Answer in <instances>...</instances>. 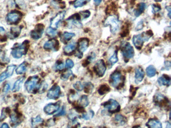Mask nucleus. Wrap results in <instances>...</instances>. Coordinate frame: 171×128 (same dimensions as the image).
Instances as JSON below:
<instances>
[{"label": "nucleus", "instance_id": "1", "mask_svg": "<svg viewBox=\"0 0 171 128\" xmlns=\"http://www.w3.org/2000/svg\"><path fill=\"white\" fill-rule=\"evenodd\" d=\"M152 35L153 34L151 31L135 35L132 38V43L137 49H141L145 42L149 40Z\"/></svg>", "mask_w": 171, "mask_h": 128}, {"label": "nucleus", "instance_id": "2", "mask_svg": "<svg viewBox=\"0 0 171 128\" xmlns=\"http://www.w3.org/2000/svg\"><path fill=\"white\" fill-rule=\"evenodd\" d=\"M105 26H110V32L113 34H115L119 31L120 26V21L117 16L110 15L106 18L104 22Z\"/></svg>", "mask_w": 171, "mask_h": 128}, {"label": "nucleus", "instance_id": "3", "mask_svg": "<svg viewBox=\"0 0 171 128\" xmlns=\"http://www.w3.org/2000/svg\"><path fill=\"white\" fill-rule=\"evenodd\" d=\"M125 78L120 72L115 71L110 75V83L115 88L120 89L123 86Z\"/></svg>", "mask_w": 171, "mask_h": 128}, {"label": "nucleus", "instance_id": "4", "mask_svg": "<svg viewBox=\"0 0 171 128\" xmlns=\"http://www.w3.org/2000/svg\"><path fill=\"white\" fill-rule=\"evenodd\" d=\"M29 42L26 41L21 44H16L14 46L12 50L11 54L12 56L16 59H19L26 54L27 52V44Z\"/></svg>", "mask_w": 171, "mask_h": 128}, {"label": "nucleus", "instance_id": "5", "mask_svg": "<svg viewBox=\"0 0 171 128\" xmlns=\"http://www.w3.org/2000/svg\"><path fill=\"white\" fill-rule=\"evenodd\" d=\"M103 106L110 113H115L120 111V107L119 103L116 100L113 99H110L104 103Z\"/></svg>", "mask_w": 171, "mask_h": 128}, {"label": "nucleus", "instance_id": "6", "mask_svg": "<svg viewBox=\"0 0 171 128\" xmlns=\"http://www.w3.org/2000/svg\"><path fill=\"white\" fill-rule=\"evenodd\" d=\"M39 78L38 76H33L29 78L25 84V87L27 92L29 93L33 92L37 86Z\"/></svg>", "mask_w": 171, "mask_h": 128}, {"label": "nucleus", "instance_id": "7", "mask_svg": "<svg viewBox=\"0 0 171 128\" xmlns=\"http://www.w3.org/2000/svg\"><path fill=\"white\" fill-rule=\"evenodd\" d=\"M94 71L98 77H101L104 76L107 70V67L103 60H99L96 62L94 66Z\"/></svg>", "mask_w": 171, "mask_h": 128}, {"label": "nucleus", "instance_id": "8", "mask_svg": "<svg viewBox=\"0 0 171 128\" xmlns=\"http://www.w3.org/2000/svg\"><path fill=\"white\" fill-rule=\"evenodd\" d=\"M122 52L123 57L126 60H129L130 59L133 58L135 56L134 48L129 43H127L124 45Z\"/></svg>", "mask_w": 171, "mask_h": 128}, {"label": "nucleus", "instance_id": "9", "mask_svg": "<svg viewBox=\"0 0 171 128\" xmlns=\"http://www.w3.org/2000/svg\"><path fill=\"white\" fill-rule=\"evenodd\" d=\"M66 12L65 11H62L60 12L57 14L51 20L50 22V27L52 28L57 29L58 27L59 24L60 23L62 20L64 18L65 16Z\"/></svg>", "mask_w": 171, "mask_h": 128}, {"label": "nucleus", "instance_id": "10", "mask_svg": "<svg viewBox=\"0 0 171 128\" xmlns=\"http://www.w3.org/2000/svg\"><path fill=\"white\" fill-rule=\"evenodd\" d=\"M22 16V14L18 11L11 12L8 14L7 20L10 24H16L20 21Z\"/></svg>", "mask_w": 171, "mask_h": 128}, {"label": "nucleus", "instance_id": "11", "mask_svg": "<svg viewBox=\"0 0 171 128\" xmlns=\"http://www.w3.org/2000/svg\"><path fill=\"white\" fill-rule=\"evenodd\" d=\"M60 108V102L50 103L47 105L44 109V111L48 115H52L59 110Z\"/></svg>", "mask_w": 171, "mask_h": 128}, {"label": "nucleus", "instance_id": "12", "mask_svg": "<svg viewBox=\"0 0 171 128\" xmlns=\"http://www.w3.org/2000/svg\"><path fill=\"white\" fill-rule=\"evenodd\" d=\"M61 93L60 87L55 85L50 89L47 93V97L50 99H57L58 98Z\"/></svg>", "mask_w": 171, "mask_h": 128}, {"label": "nucleus", "instance_id": "13", "mask_svg": "<svg viewBox=\"0 0 171 128\" xmlns=\"http://www.w3.org/2000/svg\"><path fill=\"white\" fill-rule=\"evenodd\" d=\"M44 26L42 24H39L36 26V28L31 32L30 35L32 38L34 40H38L42 37L43 34Z\"/></svg>", "mask_w": 171, "mask_h": 128}, {"label": "nucleus", "instance_id": "14", "mask_svg": "<svg viewBox=\"0 0 171 128\" xmlns=\"http://www.w3.org/2000/svg\"><path fill=\"white\" fill-rule=\"evenodd\" d=\"M16 68V66L10 65L7 67L6 71L4 72L0 75V83L3 82L8 78L12 76L13 74L14 71Z\"/></svg>", "mask_w": 171, "mask_h": 128}, {"label": "nucleus", "instance_id": "15", "mask_svg": "<svg viewBox=\"0 0 171 128\" xmlns=\"http://www.w3.org/2000/svg\"><path fill=\"white\" fill-rule=\"evenodd\" d=\"M59 43L56 40H51L47 41L44 45V48L46 50H52L54 51H57L58 50Z\"/></svg>", "mask_w": 171, "mask_h": 128}, {"label": "nucleus", "instance_id": "16", "mask_svg": "<svg viewBox=\"0 0 171 128\" xmlns=\"http://www.w3.org/2000/svg\"><path fill=\"white\" fill-rule=\"evenodd\" d=\"M89 40L86 38H83L79 41L78 43V54H83L89 47Z\"/></svg>", "mask_w": 171, "mask_h": 128}, {"label": "nucleus", "instance_id": "17", "mask_svg": "<svg viewBox=\"0 0 171 128\" xmlns=\"http://www.w3.org/2000/svg\"><path fill=\"white\" fill-rule=\"evenodd\" d=\"M154 101L156 104L159 105L160 106H164L168 104V100L164 95L161 94H158L155 96Z\"/></svg>", "mask_w": 171, "mask_h": 128}, {"label": "nucleus", "instance_id": "18", "mask_svg": "<svg viewBox=\"0 0 171 128\" xmlns=\"http://www.w3.org/2000/svg\"><path fill=\"white\" fill-rule=\"evenodd\" d=\"M145 72L143 69L141 67H138L135 69V83H140L144 78Z\"/></svg>", "mask_w": 171, "mask_h": 128}, {"label": "nucleus", "instance_id": "19", "mask_svg": "<svg viewBox=\"0 0 171 128\" xmlns=\"http://www.w3.org/2000/svg\"><path fill=\"white\" fill-rule=\"evenodd\" d=\"M148 128H162L161 122L156 119H151L146 124Z\"/></svg>", "mask_w": 171, "mask_h": 128}, {"label": "nucleus", "instance_id": "20", "mask_svg": "<svg viewBox=\"0 0 171 128\" xmlns=\"http://www.w3.org/2000/svg\"><path fill=\"white\" fill-rule=\"evenodd\" d=\"M159 84L161 86H170L171 84V78L166 75H163L158 80Z\"/></svg>", "mask_w": 171, "mask_h": 128}, {"label": "nucleus", "instance_id": "21", "mask_svg": "<svg viewBox=\"0 0 171 128\" xmlns=\"http://www.w3.org/2000/svg\"><path fill=\"white\" fill-rule=\"evenodd\" d=\"M43 120L39 116L35 118H32L31 121L32 128H40L43 123Z\"/></svg>", "mask_w": 171, "mask_h": 128}, {"label": "nucleus", "instance_id": "22", "mask_svg": "<svg viewBox=\"0 0 171 128\" xmlns=\"http://www.w3.org/2000/svg\"><path fill=\"white\" fill-rule=\"evenodd\" d=\"M76 46V44L74 42H71L67 45H66L63 50L64 54L66 55H70L71 54H72V53L75 51Z\"/></svg>", "mask_w": 171, "mask_h": 128}, {"label": "nucleus", "instance_id": "23", "mask_svg": "<svg viewBox=\"0 0 171 128\" xmlns=\"http://www.w3.org/2000/svg\"><path fill=\"white\" fill-rule=\"evenodd\" d=\"M89 101L88 97L86 96H82L78 101L79 107L82 108H84L89 106Z\"/></svg>", "mask_w": 171, "mask_h": 128}, {"label": "nucleus", "instance_id": "24", "mask_svg": "<svg viewBox=\"0 0 171 128\" xmlns=\"http://www.w3.org/2000/svg\"><path fill=\"white\" fill-rule=\"evenodd\" d=\"M114 121L116 124H118V125L122 126L126 123V119L123 115L118 114L114 117Z\"/></svg>", "mask_w": 171, "mask_h": 128}, {"label": "nucleus", "instance_id": "25", "mask_svg": "<svg viewBox=\"0 0 171 128\" xmlns=\"http://www.w3.org/2000/svg\"><path fill=\"white\" fill-rule=\"evenodd\" d=\"M146 5L145 3H141L138 4V8L135 10V15L136 17H138L143 13L146 9Z\"/></svg>", "mask_w": 171, "mask_h": 128}, {"label": "nucleus", "instance_id": "26", "mask_svg": "<svg viewBox=\"0 0 171 128\" xmlns=\"http://www.w3.org/2000/svg\"><path fill=\"white\" fill-rule=\"evenodd\" d=\"M75 36L74 33H69V32H64L62 35L61 40L62 42L66 43L70 40L72 38Z\"/></svg>", "mask_w": 171, "mask_h": 128}, {"label": "nucleus", "instance_id": "27", "mask_svg": "<svg viewBox=\"0 0 171 128\" xmlns=\"http://www.w3.org/2000/svg\"><path fill=\"white\" fill-rule=\"evenodd\" d=\"M24 80H25V77H22L20 78L19 79H18L16 81L14 85L13 88L12 89L13 92H16L19 91L20 89V85L23 82Z\"/></svg>", "mask_w": 171, "mask_h": 128}, {"label": "nucleus", "instance_id": "28", "mask_svg": "<svg viewBox=\"0 0 171 128\" xmlns=\"http://www.w3.org/2000/svg\"><path fill=\"white\" fill-rule=\"evenodd\" d=\"M146 73L149 77H153L156 74V69L154 66H149L146 69Z\"/></svg>", "mask_w": 171, "mask_h": 128}, {"label": "nucleus", "instance_id": "29", "mask_svg": "<svg viewBox=\"0 0 171 128\" xmlns=\"http://www.w3.org/2000/svg\"><path fill=\"white\" fill-rule=\"evenodd\" d=\"M27 64L25 62L20 64L16 70V74L18 75H22L25 73V72L27 70Z\"/></svg>", "mask_w": 171, "mask_h": 128}, {"label": "nucleus", "instance_id": "30", "mask_svg": "<svg viewBox=\"0 0 171 128\" xmlns=\"http://www.w3.org/2000/svg\"><path fill=\"white\" fill-rule=\"evenodd\" d=\"M21 29H22V28H21V27H12L11 29V35L14 38L18 37L21 33Z\"/></svg>", "mask_w": 171, "mask_h": 128}, {"label": "nucleus", "instance_id": "31", "mask_svg": "<svg viewBox=\"0 0 171 128\" xmlns=\"http://www.w3.org/2000/svg\"><path fill=\"white\" fill-rule=\"evenodd\" d=\"M110 88L107 85L104 84L99 87V89L98 90V92L101 95H103L110 92Z\"/></svg>", "mask_w": 171, "mask_h": 128}, {"label": "nucleus", "instance_id": "32", "mask_svg": "<svg viewBox=\"0 0 171 128\" xmlns=\"http://www.w3.org/2000/svg\"><path fill=\"white\" fill-rule=\"evenodd\" d=\"M89 1L90 0H75L74 3V7L75 8L81 7L87 4Z\"/></svg>", "mask_w": 171, "mask_h": 128}, {"label": "nucleus", "instance_id": "33", "mask_svg": "<svg viewBox=\"0 0 171 128\" xmlns=\"http://www.w3.org/2000/svg\"><path fill=\"white\" fill-rule=\"evenodd\" d=\"M94 86L91 83H87L83 86L84 92L87 94H91L93 91Z\"/></svg>", "mask_w": 171, "mask_h": 128}, {"label": "nucleus", "instance_id": "34", "mask_svg": "<svg viewBox=\"0 0 171 128\" xmlns=\"http://www.w3.org/2000/svg\"><path fill=\"white\" fill-rule=\"evenodd\" d=\"M118 61H119V59H118V57H117V51H116V52H114V54H113V55L110 57V58L108 60V62H109V64L110 65L113 66L114 64L117 63Z\"/></svg>", "mask_w": 171, "mask_h": 128}, {"label": "nucleus", "instance_id": "35", "mask_svg": "<svg viewBox=\"0 0 171 128\" xmlns=\"http://www.w3.org/2000/svg\"><path fill=\"white\" fill-rule=\"evenodd\" d=\"M46 33L48 36L50 37H54L57 35V30L55 29L52 28L51 27L48 28L46 31Z\"/></svg>", "mask_w": 171, "mask_h": 128}, {"label": "nucleus", "instance_id": "36", "mask_svg": "<svg viewBox=\"0 0 171 128\" xmlns=\"http://www.w3.org/2000/svg\"><path fill=\"white\" fill-rule=\"evenodd\" d=\"M94 115H95L94 112L92 110H90L87 113L83 114L82 117L83 119L88 120L90 119L91 118H92L94 116Z\"/></svg>", "mask_w": 171, "mask_h": 128}, {"label": "nucleus", "instance_id": "37", "mask_svg": "<svg viewBox=\"0 0 171 128\" xmlns=\"http://www.w3.org/2000/svg\"><path fill=\"white\" fill-rule=\"evenodd\" d=\"M72 72L70 70L67 71V72H65L64 73H63V74L62 75L61 78L63 80H66L69 78L70 76L72 75Z\"/></svg>", "mask_w": 171, "mask_h": 128}, {"label": "nucleus", "instance_id": "38", "mask_svg": "<svg viewBox=\"0 0 171 128\" xmlns=\"http://www.w3.org/2000/svg\"><path fill=\"white\" fill-rule=\"evenodd\" d=\"M16 4L20 9H25L26 8L25 3L24 0H16Z\"/></svg>", "mask_w": 171, "mask_h": 128}, {"label": "nucleus", "instance_id": "39", "mask_svg": "<svg viewBox=\"0 0 171 128\" xmlns=\"http://www.w3.org/2000/svg\"><path fill=\"white\" fill-rule=\"evenodd\" d=\"M73 87L77 91H81L83 89V85L81 82L78 81L73 85Z\"/></svg>", "mask_w": 171, "mask_h": 128}, {"label": "nucleus", "instance_id": "40", "mask_svg": "<svg viewBox=\"0 0 171 128\" xmlns=\"http://www.w3.org/2000/svg\"><path fill=\"white\" fill-rule=\"evenodd\" d=\"M47 86H48L45 82H42L40 85H39V88H38V89L39 90V92L40 93H43L44 91H46V90L47 88Z\"/></svg>", "mask_w": 171, "mask_h": 128}, {"label": "nucleus", "instance_id": "41", "mask_svg": "<svg viewBox=\"0 0 171 128\" xmlns=\"http://www.w3.org/2000/svg\"><path fill=\"white\" fill-rule=\"evenodd\" d=\"M74 65L73 62L70 59H67L66 61V64H65V67L66 68L71 69L73 68Z\"/></svg>", "mask_w": 171, "mask_h": 128}, {"label": "nucleus", "instance_id": "42", "mask_svg": "<svg viewBox=\"0 0 171 128\" xmlns=\"http://www.w3.org/2000/svg\"><path fill=\"white\" fill-rule=\"evenodd\" d=\"M72 123L70 125L68 126V128H79L80 127L79 123L77 122L76 120H72Z\"/></svg>", "mask_w": 171, "mask_h": 128}, {"label": "nucleus", "instance_id": "43", "mask_svg": "<svg viewBox=\"0 0 171 128\" xmlns=\"http://www.w3.org/2000/svg\"><path fill=\"white\" fill-rule=\"evenodd\" d=\"M152 11L154 13H158V12L160 11L161 10V8L160 6L157 5H152Z\"/></svg>", "mask_w": 171, "mask_h": 128}, {"label": "nucleus", "instance_id": "44", "mask_svg": "<svg viewBox=\"0 0 171 128\" xmlns=\"http://www.w3.org/2000/svg\"><path fill=\"white\" fill-rule=\"evenodd\" d=\"M80 14L81 15V16H82L83 19H85L89 18L90 15V13L89 11H86L84 12H81Z\"/></svg>", "mask_w": 171, "mask_h": 128}, {"label": "nucleus", "instance_id": "45", "mask_svg": "<svg viewBox=\"0 0 171 128\" xmlns=\"http://www.w3.org/2000/svg\"><path fill=\"white\" fill-rule=\"evenodd\" d=\"M77 97H78V94H77V93H75L74 92L73 93H71L70 94L68 99H69V101H70L71 102H74V101H75Z\"/></svg>", "mask_w": 171, "mask_h": 128}, {"label": "nucleus", "instance_id": "46", "mask_svg": "<svg viewBox=\"0 0 171 128\" xmlns=\"http://www.w3.org/2000/svg\"><path fill=\"white\" fill-rule=\"evenodd\" d=\"M6 110L5 109H3V111H2V112L1 116L0 117V122H1L2 121L6 119V117H7V114H6Z\"/></svg>", "mask_w": 171, "mask_h": 128}, {"label": "nucleus", "instance_id": "47", "mask_svg": "<svg viewBox=\"0 0 171 128\" xmlns=\"http://www.w3.org/2000/svg\"><path fill=\"white\" fill-rule=\"evenodd\" d=\"M64 67V65L62 62H60L56 66V69L59 71H61V70H63Z\"/></svg>", "mask_w": 171, "mask_h": 128}, {"label": "nucleus", "instance_id": "48", "mask_svg": "<svg viewBox=\"0 0 171 128\" xmlns=\"http://www.w3.org/2000/svg\"><path fill=\"white\" fill-rule=\"evenodd\" d=\"M65 114V109L64 107H63L61 110L60 111V112H59L58 113L55 115V116H62Z\"/></svg>", "mask_w": 171, "mask_h": 128}, {"label": "nucleus", "instance_id": "49", "mask_svg": "<svg viewBox=\"0 0 171 128\" xmlns=\"http://www.w3.org/2000/svg\"><path fill=\"white\" fill-rule=\"evenodd\" d=\"M143 21H141V22L138 23L137 27H136V30L137 31H139V30H141L142 28H143Z\"/></svg>", "mask_w": 171, "mask_h": 128}, {"label": "nucleus", "instance_id": "50", "mask_svg": "<svg viewBox=\"0 0 171 128\" xmlns=\"http://www.w3.org/2000/svg\"><path fill=\"white\" fill-rule=\"evenodd\" d=\"M10 88V85H9L8 84H7L5 86L4 89H3V92L4 93H7L9 91Z\"/></svg>", "mask_w": 171, "mask_h": 128}, {"label": "nucleus", "instance_id": "51", "mask_svg": "<svg viewBox=\"0 0 171 128\" xmlns=\"http://www.w3.org/2000/svg\"><path fill=\"white\" fill-rule=\"evenodd\" d=\"M166 9H167V11H168L169 13L168 16L169 17V18H171V8L170 6H167L166 7Z\"/></svg>", "mask_w": 171, "mask_h": 128}, {"label": "nucleus", "instance_id": "52", "mask_svg": "<svg viewBox=\"0 0 171 128\" xmlns=\"http://www.w3.org/2000/svg\"><path fill=\"white\" fill-rule=\"evenodd\" d=\"M102 2V0H94V3L95 5L96 6H98Z\"/></svg>", "mask_w": 171, "mask_h": 128}, {"label": "nucleus", "instance_id": "53", "mask_svg": "<svg viewBox=\"0 0 171 128\" xmlns=\"http://www.w3.org/2000/svg\"><path fill=\"white\" fill-rule=\"evenodd\" d=\"M0 128H10V127L7 123H4L1 126V127Z\"/></svg>", "mask_w": 171, "mask_h": 128}, {"label": "nucleus", "instance_id": "54", "mask_svg": "<svg viewBox=\"0 0 171 128\" xmlns=\"http://www.w3.org/2000/svg\"><path fill=\"white\" fill-rule=\"evenodd\" d=\"M5 30L4 29V28L0 26V34H3L5 33Z\"/></svg>", "mask_w": 171, "mask_h": 128}, {"label": "nucleus", "instance_id": "55", "mask_svg": "<svg viewBox=\"0 0 171 128\" xmlns=\"http://www.w3.org/2000/svg\"><path fill=\"white\" fill-rule=\"evenodd\" d=\"M166 128H171V124L170 123H167V126H166Z\"/></svg>", "mask_w": 171, "mask_h": 128}, {"label": "nucleus", "instance_id": "56", "mask_svg": "<svg viewBox=\"0 0 171 128\" xmlns=\"http://www.w3.org/2000/svg\"><path fill=\"white\" fill-rule=\"evenodd\" d=\"M132 128H141L140 126H135V127H133Z\"/></svg>", "mask_w": 171, "mask_h": 128}, {"label": "nucleus", "instance_id": "57", "mask_svg": "<svg viewBox=\"0 0 171 128\" xmlns=\"http://www.w3.org/2000/svg\"><path fill=\"white\" fill-rule=\"evenodd\" d=\"M162 1V0H155V1L156 2H161Z\"/></svg>", "mask_w": 171, "mask_h": 128}, {"label": "nucleus", "instance_id": "58", "mask_svg": "<svg viewBox=\"0 0 171 128\" xmlns=\"http://www.w3.org/2000/svg\"><path fill=\"white\" fill-rule=\"evenodd\" d=\"M87 128V127H84V128Z\"/></svg>", "mask_w": 171, "mask_h": 128}]
</instances>
